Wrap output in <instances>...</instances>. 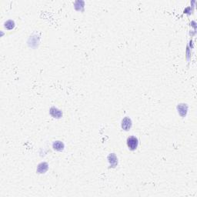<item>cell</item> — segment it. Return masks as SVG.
Wrapping results in <instances>:
<instances>
[{"mask_svg": "<svg viewBox=\"0 0 197 197\" xmlns=\"http://www.w3.org/2000/svg\"><path fill=\"white\" fill-rule=\"evenodd\" d=\"M139 142L138 140L134 136H131V137L128 138L127 140V146H128L129 149L130 150H135L138 146Z\"/></svg>", "mask_w": 197, "mask_h": 197, "instance_id": "6da1fadb", "label": "cell"}, {"mask_svg": "<svg viewBox=\"0 0 197 197\" xmlns=\"http://www.w3.org/2000/svg\"><path fill=\"white\" fill-rule=\"evenodd\" d=\"M131 126V120L129 118H125L122 120V127L125 129L126 130H128L129 128H130Z\"/></svg>", "mask_w": 197, "mask_h": 197, "instance_id": "7a4b0ae2", "label": "cell"}]
</instances>
